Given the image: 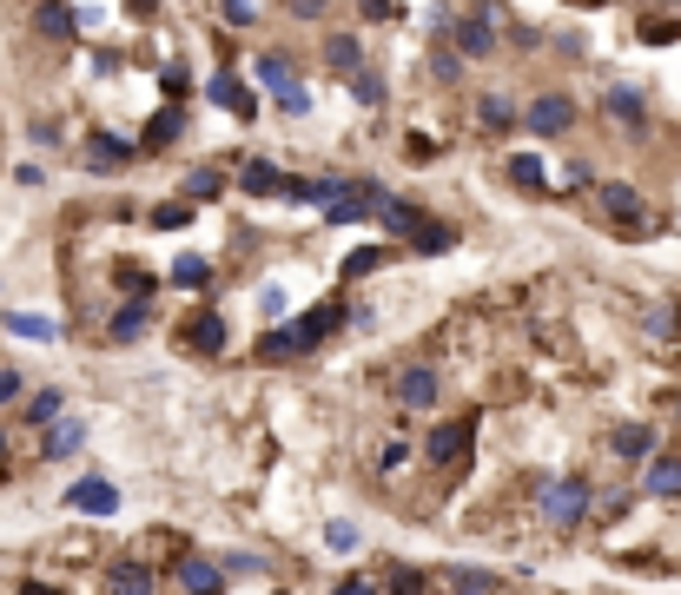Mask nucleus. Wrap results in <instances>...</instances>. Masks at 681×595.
Instances as JSON below:
<instances>
[{"label":"nucleus","mask_w":681,"mask_h":595,"mask_svg":"<svg viewBox=\"0 0 681 595\" xmlns=\"http://www.w3.org/2000/svg\"><path fill=\"white\" fill-rule=\"evenodd\" d=\"M351 100H364V107H384L391 94H384V79H377L371 66H358V73H351Z\"/></svg>","instance_id":"obj_34"},{"label":"nucleus","mask_w":681,"mask_h":595,"mask_svg":"<svg viewBox=\"0 0 681 595\" xmlns=\"http://www.w3.org/2000/svg\"><path fill=\"white\" fill-rule=\"evenodd\" d=\"M21 391H27V377H21V371H14V364H8V371H0V410H8V404H14V397H21Z\"/></svg>","instance_id":"obj_43"},{"label":"nucleus","mask_w":681,"mask_h":595,"mask_svg":"<svg viewBox=\"0 0 681 595\" xmlns=\"http://www.w3.org/2000/svg\"><path fill=\"white\" fill-rule=\"evenodd\" d=\"M285 8H292V14H298V21H318V14H324V8H331V0H285Z\"/></svg>","instance_id":"obj_46"},{"label":"nucleus","mask_w":681,"mask_h":595,"mask_svg":"<svg viewBox=\"0 0 681 595\" xmlns=\"http://www.w3.org/2000/svg\"><path fill=\"white\" fill-rule=\"evenodd\" d=\"M450 34H457V53H463V60H490V53H496V14H490V8L463 14Z\"/></svg>","instance_id":"obj_9"},{"label":"nucleus","mask_w":681,"mask_h":595,"mask_svg":"<svg viewBox=\"0 0 681 595\" xmlns=\"http://www.w3.org/2000/svg\"><path fill=\"white\" fill-rule=\"evenodd\" d=\"M238 186L251 199H285L292 193V173H285V165H272V159H245L238 165Z\"/></svg>","instance_id":"obj_10"},{"label":"nucleus","mask_w":681,"mask_h":595,"mask_svg":"<svg viewBox=\"0 0 681 595\" xmlns=\"http://www.w3.org/2000/svg\"><path fill=\"white\" fill-rule=\"evenodd\" d=\"M179 133H186V107H179V100H165V107L146 120V139H139V152H165V146H179Z\"/></svg>","instance_id":"obj_14"},{"label":"nucleus","mask_w":681,"mask_h":595,"mask_svg":"<svg viewBox=\"0 0 681 595\" xmlns=\"http://www.w3.org/2000/svg\"><path fill=\"white\" fill-rule=\"evenodd\" d=\"M517 120H523V113H517V107H509L503 94H490V100L476 107V126H490V133H509V126H517Z\"/></svg>","instance_id":"obj_29"},{"label":"nucleus","mask_w":681,"mask_h":595,"mask_svg":"<svg viewBox=\"0 0 681 595\" xmlns=\"http://www.w3.org/2000/svg\"><path fill=\"white\" fill-rule=\"evenodd\" d=\"M603 107H609V120H616V126H629V133H642V126H648V100H642L635 87H609V100H603Z\"/></svg>","instance_id":"obj_21"},{"label":"nucleus","mask_w":681,"mask_h":595,"mask_svg":"<svg viewBox=\"0 0 681 595\" xmlns=\"http://www.w3.org/2000/svg\"><path fill=\"white\" fill-rule=\"evenodd\" d=\"M595 206H603V219H609V225H622V232H648V206H642V193H635L629 179L595 186Z\"/></svg>","instance_id":"obj_4"},{"label":"nucleus","mask_w":681,"mask_h":595,"mask_svg":"<svg viewBox=\"0 0 681 595\" xmlns=\"http://www.w3.org/2000/svg\"><path fill=\"white\" fill-rule=\"evenodd\" d=\"M179 345H186L193 358H219V351L232 345V324H225L219 311H193V318L179 324Z\"/></svg>","instance_id":"obj_7"},{"label":"nucleus","mask_w":681,"mask_h":595,"mask_svg":"<svg viewBox=\"0 0 681 595\" xmlns=\"http://www.w3.org/2000/svg\"><path fill=\"white\" fill-rule=\"evenodd\" d=\"M113 278H120V285H126V298H152V292H159V278H152V272H146V265H126V259H120V265H113Z\"/></svg>","instance_id":"obj_31"},{"label":"nucleus","mask_w":681,"mask_h":595,"mask_svg":"<svg viewBox=\"0 0 681 595\" xmlns=\"http://www.w3.org/2000/svg\"><path fill=\"white\" fill-rule=\"evenodd\" d=\"M404 245H410V251H423V259H444V251L457 245V225H450V219H431V212H423V219L404 232Z\"/></svg>","instance_id":"obj_12"},{"label":"nucleus","mask_w":681,"mask_h":595,"mask_svg":"<svg viewBox=\"0 0 681 595\" xmlns=\"http://www.w3.org/2000/svg\"><path fill=\"white\" fill-rule=\"evenodd\" d=\"M251 73H259V87H265V94H278V87H292V79H298L285 53H259V60H251Z\"/></svg>","instance_id":"obj_28"},{"label":"nucleus","mask_w":681,"mask_h":595,"mask_svg":"<svg viewBox=\"0 0 681 595\" xmlns=\"http://www.w3.org/2000/svg\"><path fill=\"white\" fill-rule=\"evenodd\" d=\"M60 503L73 509V517H113V509H120V483H107V476H79Z\"/></svg>","instance_id":"obj_8"},{"label":"nucleus","mask_w":681,"mask_h":595,"mask_svg":"<svg viewBox=\"0 0 681 595\" xmlns=\"http://www.w3.org/2000/svg\"><path fill=\"white\" fill-rule=\"evenodd\" d=\"M575 8H603V0H575Z\"/></svg>","instance_id":"obj_50"},{"label":"nucleus","mask_w":681,"mask_h":595,"mask_svg":"<svg viewBox=\"0 0 681 595\" xmlns=\"http://www.w3.org/2000/svg\"><path fill=\"white\" fill-rule=\"evenodd\" d=\"M8 331L14 337H60V324L53 318H34V311H8Z\"/></svg>","instance_id":"obj_33"},{"label":"nucleus","mask_w":681,"mask_h":595,"mask_svg":"<svg viewBox=\"0 0 681 595\" xmlns=\"http://www.w3.org/2000/svg\"><path fill=\"white\" fill-rule=\"evenodd\" d=\"M569 126H575V100L569 94H536L523 107V133H536V139H562Z\"/></svg>","instance_id":"obj_5"},{"label":"nucleus","mask_w":681,"mask_h":595,"mask_svg":"<svg viewBox=\"0 0 681 595\" xmlns=\"http://www.w3.org/2000/svg\"><path fill=\"white\" fill-rule=\"evenodd\" d=\"M609 450H616L622 463H648V457H655V431H648V423H616Z\"/></svg>","instance_id":"obj_18"},{"label":"nucleus","mask_w":681,"mask_h":595,"mask_svg":"<svg viewBox=\"0 0 681 595\" xmlns=\"http://www.w3.org/2000/svg\"><path fill=\"white\" fill-rule=\"evenodd\" d=\"M133 159V146L126 139H107V133H94L87 139V165H94V173H113V165H126Z\"/></svg>","instance_id":"obj_26"},{"label":"nucleus","mask_w":681,"mask_h":595,"mask_svg":"<svg viewBox=\"0 0 681 595\" xmlns=\"http://www.w3.org/2000/svg\"><path fill=\"white\" fill-rule=\"evenodd\" d=\"M324 543H331V549H351V543H358V530H351V523H331V530H324Z\"/></svg>","instance_id":"obj_45"},{"label":"nucleus","mask_w":681,"mask_h":595,"mask_svg":"<svg viewBox=\"0 0 681 595\" xmlns=\"http://www.w3.org/2000/svg\"><path fill=\"white\" fill-rule=\"evenodd\" d=\"M470 437H476V417H450V423H437V431L417 444V457L431 463V470L463 476V470H470Z\"/></svg>","instance_id":"obj_2"},{"label":"nucleus","mask_w":681,"mask_h":595,"mask_svg":"<svg viewBox=\"0 0 681 595\" xmlns=\"http://www.w3.org/2000/svg\"><path fill=\"white\" fill-rule=\"evenodd\" d=\"M34 146H60V126L53 120H34Z\"/></svg>","instance_id":"obj_48"},{"label":"nucleus","mask_w":681,"mask_h":595,"mask_svg":"<svg viewBox=\"0 0 681 595\" xmlns=\"http://www.w3.org/2000/svg\"><path fill=\"white\" fill-rule=\"evenodd\" d=\"M337 324H345V305H337V298H324V305H318V311H305V331H311V337H318V345H324V337H331V331H337Z\"/></svg>","instance_id":"obj_30"},{"label":"nucleus","mask_w":681,"mask_h":595,"mask_svg":"<svg viewBox=\"0 0 681 595\" xmlns=\"http://www.w3.org/2000/svg\"><path fill=\"white\" fill-rule=\"evenodd\" d=\"M417 457V444H377V476H397Z\"/></svg>","instance_id":"obj_38"},{"label":"nucleus","mask_w":681,"mask_h":595,"mask_svg":"<svg viewBox=\"0 0 681 595\" xmlns=\"http://www.w3.org/2000/svg\"><path fill=\"white\" fill-rule=\"evenodd\" d=\"M457 73H463V53L437 47V53H431V79H437V87H457Z\"/></svg>","instance_id":"obj_36"},{"label":"nucleus","mask_w":681,"mask_h":595,"mask_svg":"<svg viewBox=\"0 0 681 595\" xmlns=\"http://www.w3.org/2000/svg\"><path fill=\"white\" fill-rule=\"evenodd\" d=\"M8 476H14V437L0 431V483H8Z\"/></svg>","instance_id":"obj_47"},{"label":"nucleus","mask_w":681,"mask_h":595,"mask_svg":"<svg viewBox=\"0 0 681 595\" xmlns=\"http://www.w3.org/2000/svg\"><path fill=\"white\" fill-rule=\"evenodd\" d=\"M219 562H225V575H265L259 556H219Z\"/></svg>","instance_id":"obj_44"},{"label":"nucleus","mask_w":681,"mask_h":595,"mask_svg":"<svg viewBox=\"0 0 681 595\" xmlns=\"http://www.w3.org/2000/svg\"><path fill=\"white\" fill-rule=\"evenodd\" d=\"M159 87H165V100H186V87H193L186 60H173V66H165V79H159Z\"/></svg>","instance_id":"obj_41"},{"label":"nucleus","mask_w":681,"mask_h":595,"mask_svg":"<svg viewBox=\"0 0 681 595\" xmlns=\"http://www.w3.org/2000/svg\"><path fill=\"white\" fill-rule=\"evenodd\" d=\"M53 417H66V391L60 384H47V391H34L27 404H21V423H27V431H47V423Z\"/></svg>","instance_id":"obj_20"},{"label":"nucleus","mask_w":681,"mask_h":595,"mask_svg":"<svg viewBox=\"0 0 681 595\" xmlns=\"http://www.w3.org/2000/svg\"><path fill=\"white\" fill-rule=\"evenodd\" d=\"M589 503H595V483L589 476H536V509L549 530H582L589 523Z\"/></svg>","instance_id":"obj_1"},{"label":"nucleus","mask_w":681,"mask_h":595,"mask_svg":"<svg viewBox=\"0 0 681 595\" xmlns=\"http://www.w3.org/2000/svg\"><path fill=\"white\" fill-rule=\"evenodd\" d=\"M444 582H450V588H496L503 575H496V569H450Z\"/></svg>","instance_id":"obj_40"},{"label":"nucleus","mask_w":681,"mask_h":595,"mask_svg":"<svg viewBox=\"0 0 681 595\" xmlns=\"http://www.w3.org/2000/svg\"><path fill=\"white\" fill-rule=\"evenodd\" d=\"M225 165H193V179H186V199L193 206H212V199H225Z\"/></svg>","instance_id":"obj_25"},{"label":"nucleus","mask_w":681,"mask_h":595,"mask_svg":"<svg viewBox=\"0 0 681 595\" xmlns=\"http://www.w3.org/2000/svg\"><path fill=\"white\" fill-rule=\"evenodd\" d=\"M437 397H444V377H437V364H423V358L391 377V404L397 410H437Z\"/></svg>","instance_id":"obj_3"},{"label":"nucleus","mask_w":681,"mask_h":595,"mask_svg":"<svg viewBox=\"0 0 681 595\" xmlns=\"http://www.w3.org/2000/svg\"><path fill=\"white\" fill-rule=\"evenodd\" d=\"M173 582H179V588H219V582H225V562H212V556H179V562H173Z\"/></svg>","instance_id":"obj_22"},{"label":"nucleus","mask_w":681,"mask_h":595,"mask_svg":"<svg viewBox=\"0 0 681 595\" xmlns=\"http://www.w3.org/2000/svg\"><path fill=\"white\" fill-rule=\"evenodd\" d=\"M305 351H318V337L305 331V318L298 324H265V337H259V364H298Z\"/></svg>","instance_id":"obj_6"},{"label":"nucleus","mask_w":681,"mask_h":595,"mask_svg":"<svg viewBox=\"0 0 681 595\" xmlns=\"http://www.w3.org/2000/svg\"><path fill=\"white\" fill-rule=\"evenodd\" d=\"M384 259H391V251H384V245H358V251H351V259H345V278H364V272H377Z\"/></svg>","instance_id":"obj_35"},{"label":"nucleus","mask_w":681,"mask_h":595,"mask_svg":"<svg viewBox=\"0 0 681 595\" xmlns=\"http://www.w3.org/2000/svg\"><path fill=\"white\" fill-rule=\"evenodd\" d=\"M358 8H364V21H391V14H397L391 0H358Z\"/></svg>","instance_id":"obj_49"},{"label":"nucleus","mask_w":681,"mask_h":595,"mask_svg":"<svg viewBox=\"0 0 681 595\" xmlns=\"http://www.w3.org/2000/svg\"><path fill=\"white\" fill-rule=\"evenodd\" d=\"M73 27H79V14L66 8V0H40L34 8V34L40 40H73Z\"/></svg>","instance_id":"obj_19"},{"label":"nucleus","mask_w":681,"mask_h":595,"mask_svg":"<svg viewBox=\"0 0 681 595\" xmlns=\"http://www.w3.org/2000/svg\"><path fill=\"white\" fill-rule=\"evenodd\" d=\"M165 285H179V292H199V285H212V265L186 251V259H173V265H165Z\"/></svg>","instance_id":"obj_27"},{"label":"nucleus","mask_w":681,"mask_h":595,"mask_svg":"<svg viewBox=\"0 0 681 595\" xmlns=\"http://www.w3.org/2000/svg\"><path fill=\"white\" fill-rule=\"evenodd\" d=\"M79 444H87V423H79V417H53L47 431H40V457H47V463L79 457Z\"/></svg>","instance_id":"obj_13"},{"label":"nucleus","mask_w":681,"mask_h":595,"mask_svg":"<svg viewBox=\"0 0 681 595\" xmlns=\"http://www.w3.org/2000/svg\"><path fill=\"white\" fill-rule=\"evenodd\" d=\"M503 179L517 186V193H549V165H543L536 152H509V159H503Z\"/></svg>","instance_id":"obj_17"},{"label":"nucleus","mask_w":681,"mask_h":595,"mask_svg":"<svg viewBox=\"0 0 681 595\" xmlns=\"http://www.w3.org/2000/svg\"><path fill=\"white\" fill-rule=\"evenodd\" d=\"M219 14H225L232 27H251V21H259V8H251V0H219Z\"/></svg>","instance_id":"obj_42"},{"label":"nucleus","mask_w":681,"mask_h":595,"mask_svg":"<svg viewBox=\"0 0 681 595\" xmlns=\"http://www.w3.org/2000/svg\"><path fill=\"white\" fill-rule=\"evenodd\" d=\"M642 489L648 496H681V450H655L642 463Z\"/></svg>","instance_id":"obj_15"},{"label":"nucleus","mask_w":681,"mask_h":595,"mask_svg":"<svg viewBox=\"0 0 681 595\" xmlns=\"http://www.w3.org/2000/svg\"><path fill=\"white\" fill-rule=\"evenodd\" d=\"M377 582H384V588H431V575H423V569H404V562L377 569Z\"/></svg>","instance_id":"obj_37"},{"label":"nucleus","mask_w":681,"mask_h":595,"mask_svg":"<svg viewBox=\"0 0 681 595\" xmlns=\"http://www.w3.org/2000/svg\"><path fill=\"white\" fill-rule=\"evenodd\" d=\"M107 588H159V569L139 556H120V562H107Z\"/></svg>","instance_id":"obj_23"},{"label":"nucleus","mask_w":681,"mask_h":595,"mask_svg":"<svg viewBox=\"0 0 681 595\" xmlns=\"http://www.w3.org/2000/svg\"><path fill=\"white\" fill-rule=\"evenodd\" d=\"M272 100H278V113H285V120H305V113H311V100H305V87H298V79H292V87H278Z\"/></svg>","instance_id":"obj_39"},{"label":"nucleus","mask_w":681,"mask_h":595,"mask_svg":"<svg viewBox=\"0 0 681 595\" xmlns=\"http://www.w3.org/2000/svg\"><path fill=\"white\" fill-rule=\"evenodd\" d=\"M146 324H152V298H126V305L107 318V345H133Z\"/></svg>","instance_id":"obj_16"},{"label":"nucleus","mask_w":681,"mask_h":595,"mask_svg":"<svg viewBox=\"0 0 681 595\" xmlns=\"http://www.w3.org/2000/svg\"><path fill=\"white\" fill-rule=\"evenodd\" d=\"M324 66L358 73V66H364V40H358V34H324Z\"/></svg>","instance_id":"obj_24"},{"label":"nucleus","mask_w":681,"mask_h":595,"mask_svg":"<svg viewBox=\"0 0 681 595\" xmlns=\"http://www.w3.org/2000/svg\"><path fill=\"white\" fill-rule=\"evenodd\" d=\"M206 100H212L219 113H232V120H251V113H259V100H251V94L238 87V73H225V66L206 79Z\"/></svg>","instance_id":"obj_11"},{"label":"nucleus","mask_w":681,"mask_h":595,"mask_svg":"<svg viewBox=\"0 0 681 595\" xmlns=\"http://www.w3.org/2000/svg\"><path fill=\"white\" fill-rule=\"evenodd\" d=\"M152 225H159V232H186V225H193V199H173V206L159 199V206H152Z\"/></svg>","instance_id":"obj_32"}]
</instances>
